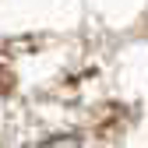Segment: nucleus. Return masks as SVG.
Segmentation results:
<instances>
[{
  "label": "nucleus",
  "mask_w": 148,
  "mask_h": 148,
  "mask_svg": "<svg viewBox=\"0 0 148 148\" xmlns=\"http://www.w3.org/2000/svg\"><path fill=\"white\" fill-rule=\"evenodd\" d=\"M35 148H81V141L78 138H49V141L35 145Z\"/></svg>",
  "instance_id": "nucleus-1"
}]
</instances>
